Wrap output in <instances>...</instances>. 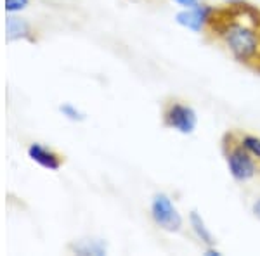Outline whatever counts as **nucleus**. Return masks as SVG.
<instances>
[{
    "mask_svg": "<svg viewBox=\"0 0 260 256\" xmlns=\"http://www.w3.org/2000/svg\"><path fill=\"white\" fill-rule=\"evenodd\" d=\"M28 158L39 166L50 171H57L64 165V156L62 154L54 151L52 148L40 144V142H33V144L28 145Z\"/></svg>",
    "mask_w": 260,
    "mask_h": 256,
    "instance_id": "423d86ee",
    "label": "nucleus"
},
{
    "mask_svg": "<svg viewBox=\"0 0 260 256\" xmlns=\"http://www.w3.org/2000/svg\"><path fill=\"white\" fill-rule=\"evenodd\" d=\"M28 4H30V0H6V11L9 14H16V12L26 9Z\"/></svg>",
    "mask_w": 260,
    "mask_h": 256,
    "instance_id": "f8f14e48",
    "label": "nucleus"
},
{
    "mask_svg": "<svg viewBox=\"0 0 260 256\" xmlns=\"http://www.w3.org/2000/svg\"><path fill=\"white\" fill-rule=\"evenodd\" d=\"M225 2H229V4H238V2H241V0H225Z\"/></svg>",
    "mask_w": 260,
    "mask_h": 256,
    "instance_id": "dca6fc26",
    "label": "nucleus"
},
{
    "mask_svg": "<svg viewBox=\"0 0 260 256\" xmlns=\"http://www.w3.org/2000/svg\"><path fill=\"white\" fill-rule=\"evenodd\" d=\"M251 213H253L255 218H258L260 220V197L253 203V206H251Z\"/></svg>",
    "mask_w": 260,
    "mask_h": 256,
    "instance_id": "4468645a",
    "label": "nucleus"
},
{
    "mask_svg": "<svg viewBox=\"0 0 260 256\" xmlns=\"http://www.w3.org/2000/svg\"><path fill=\"white\" fill-rule=\"evenodd\" d=\"M59 111L64 118H68L70 121H83L85 120V115L78 109L77 106H73L71 102H64L59 106Z\"/></svg>",
    "mask_w": 260,
    "mask_h": 256,
    "instance_id": "9b49d317",
    "label": "nucleus"
},
{
    "mask_svg": "<svg viewBox=\"0 0 260 256\" xmlns=\"http://www.w3.org/2000/svg\"><path fill=\"white\" fill-rule=\"evenodd\" d=\"M151 218L167 232H179L182 229V216L167 194H156L151 201Z\"/></svg>",
    "mask_w": 260,
    "mask_h": 256,
    "instance_id": "f03ea898",
    "label": "nucleus"
},
{
    "mask_svg": "<svg viewBox=\"0 0 260 256\" xmlns=\"http://www.w3.org/2000/svg\"><path fill=\"white\" fill-rule=\"evenodd\" d=\"M163 125L177 130L184 135H189V133L194 132L196 125H198V116H196V111L189 104L172 100L170 104H167L165 113H163Z\"/></svg>",
    "mask_w": 260,
    "mask_h": 256,
    "instance_id": "7ed1b4c3",
    "label": "nucleus"
},
{
    "mask_svg": "<svg viewBox=\"0 0 260 256\" xmlns=\"http://www.w3.org/2000/svg\"><path fill=\"white\" fill-rule=\"evenodd\" d=\"M212 7L205 6V4H196L192 7H186L184 11H180L175 14V21L180 26L187 28V30L200 33L205 28V24H208V19L212 16Z\"/></svg>",
    "mask_w": 260,
    "mask_h": 256,
    "instance_id": "39448f33",
    "label": "nucleus"
},
{
    "mask_svg": "<svg viewBox=\"0 0 260 256\" xmlns=\"http://www.w3.org/2000/svg\"><path fill=\"white\" fill-rule=\"evenodd\" d=\"M189 224L192 227V230H194L196 237H198L205 246H208V247L215 246V239H213L212 232L208 230L207 224H205V220L201 218V215L198 211H191L189 213Z\"/></svg>",
    "mask_w": 260,
    "mask_h": 256,
    "instance_id": "6e6552de",
    "label": "nucleus"
},
{
    "mask_svg": "<svg viewBox=\"0 0 260 256\" xmlns=\"http://www.w3.org/2000/svg\"><path fill=\"white\" fill-rule=\"evenodd\" d=\"M208 24L234 59L260 68V11L240 2L231 4L228 9L212 11Z\"/></svg>",
    "mask_w": 260,
    "mask_h": 256,
    "instance_id": "f257e3e1",
    "label": "nucleus"
},
{
    "mask_svg": "<svg viewBox=\"0 0 260 256\" xmlns=\"http://www.w3.org/2000/svg\"><path fill=\"white\" fill-rule=\"evenodd\" d=\"M240 142H241L243 148L248 151L255 159H260V137L245 133V135L240 137Z\"/></svg>",
    "mask_w": 260,
    "mask_h": 256,
    "instance_id": "9d476101",
    "label": "nucleus"
},
{
    "mask_svg": "<svg viewBox=\"0 0 260 256\" xmlns=\"http://www.w3.org/2000/svg\"><path fill=\"white\" fill-rule=\"evenodd\" d=\"M228 166L231 171V177L238 182H248L257 175V163L255 158L241 145V142L231 144L228 151Z\"/></svg>",
    "mask_w": 260,
    "mask_h": 256,
    "instance_id": "20e7f679",
    "label": "nucleus"
},
{
    "mask_svg": "<svg viewBox=\"0 0 260 256\" xmlns=\"http://www.w3.org/2000/svg\"><path fill=\"white\" fill-rule=\"evenodd\" d=\"M205 254H207V256H220L222 253H220V251H217V249H213V246H210Z\"/></svg>",
    "mask_w": 260,
    "mask_h": 256,
    "instance_id": "2eb2a0df",
    "label": "nucleus"
},
{
    "mask_svg": "<svg viewBox=\"0 0 260 256\" xmlns=\"http://www.w3.org/2000/svg\"><path fill=\"white\" fill-rule=\"evenodd\" d=\"M70 249H73L78 254H106V244L103 241H78L73 246H70Z\"/></svg>",
    "mask_w": 260,
    "mask_h": 256,
    "instance_id": "1a4fd4ad",
    "label": "nucleus"
},
{
    "mask_svg": "<svg viewBox=\"0 0 260 256\" xmlns=\"http://www.w3.org/2000/svg\"><path fill=\"white\" fill-rule=\"evenodd\" d=\"M175 4H179V6H182L184 9L186 7H192V6H196V4L200 2V0H174Z\"/></svg>",
    "mask_w": 260,
    "mask_h": 256,
    "instance_id": "ddd939ff",
    "label": "nucleus"
},
{
    "mask_svg": "<svg viewBox=\"0 0 260 256\" xmlns=\"http://www.w3.org/2000/svg\"><path fill=\"white\" fill-rule=\"evenodd\" d=\"M7 40L9 42H16V40H28V42H37L35 30L26 19L18 18V16L11 14L7 18Z\"/></svg>",
    "mask_w": 260,
    "mask_h": 256,
    "instance_id": "0eeeda50",
    "label": "nucleus"
}]
</instances>
